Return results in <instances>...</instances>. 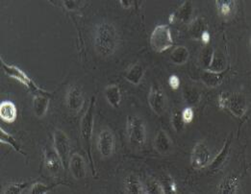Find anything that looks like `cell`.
<instances>
[{"instance_id": "74e56055", "label": "cell", "mask_w": 251, "mask_h": 194, "mask_svg": "<svg viewBox=\"0 0 251 194\" xmlns=\"http://www.w3.org/2000/svg\"><path fill=\"white\" fill-rule=\"evenodd\" d=\"M169 84L173 90H178L180 87V79L177 75H172L169 79Z\"/></svg>"}, {"instance_id": "4316f807", "label": "cell", "mask_w": 251, "mask_h": 194, "mask_svg": "<svg viewBox=\"0 0 251 194\" xmlns=\"http://www.w3.org/2000/svg\"><path fill=\"white\" fill-rule=\"evenodd\" d=\"M189 59V50L185 47H177L171 54V60L176 65H183Z\"/></svg>"}, {"instance_id": "f546056e", "label": "cell", "mask_w": 251, "mask_h": 194, "mask_svg": "<svg viewBox=\"0 0 251 194\" xmlns=\"http://www.w3.org/2000/svg\"><path fill=\"white\" fill-rule=\"evenodd\" d=\"M213 54H214V49L212 47L207 46V47H205L204 48L202 49L201 56H200V63L204 69L208 70V68L211 64L212 58H213Z\"/></svg>"}, {"instance_id": "e0dca14e", "label": "cell", "mask_w": 251, "mask_h": 194, "mask_svg": "<svg viewBox=\"0 0 251 194\" xmlns=\"http://www.w3.org/2000/svg\"><path fill=\"white\" fill-rule=\"evenodd\" d=\"M18 117L16 105L11 101H4L0 104V118L3 121L12 123Z\"/></svg>"}, {"instance_id": "83f0119b", "label": "cell", "mask_w": 251, "mask_h": 194, "mask_svg": "<svg viewBox=\"0 0 251 194\" xmlns=\"http://www.w3.org/2000/svg\"><path fill=\"white\" fill-rule=\"evenodd\" d=\"M145 194H166L164 187L161 182L157 181L156 179L150 178L145 187Z\"/></svg>"}, {"instance_id": "7402d4cb", "label": "cell", "mask_w": 251, "mask_h": 194, "mask_svg": "<svg viewBox=\"0 0 251 194\" xmlns=\"http://www.w3.org/2000/svg\"><path fill=\"white\" fill-rule=\"evenodd\" d=\"M227 66L226 56L220 51H214L211 64L208 68V71L213 73H224Z\"/></svg>"}, {"instance_id": "7a4b0ae2", "label": "cell", "mask_w": 251, "mask_h": 194, "mask_svg": "<svg viewBox=\"0 0 251 194\" xmlns=\"http://www.w3.org/2000/svg\"><path fill=\"white\" fill-rule=\"evenodd\" d=\"M96 102H97L96 97H92L90 105H89V108H88L87 112L85 113L84 117L82 118L81 125H80L81 138H82V140L84 142V146H85L86 150L88 151L89 159L91 161V165H92L93 169H94V164H93V158H92L91 150H92V136H93L94 122H95Z\"/></svg>"}, {"instance_id": "8992f818", "label": "cell", "mask_w": 251, "mask_h": 194, "mask_svg": "<svg viewBox=\"0 0 251 194\" xmlns=\"http://www.w3.org/2000/svg\"><path fill=\"white\" fill-rule=\"evenodd\" d=\"M54 148L63 163V167L68 168L71 160V143L67 134L60 129L54 132Z\"/></svg>"}, {"instance_id": "cb8c5ba5", "label": "cell", "mask_w": 251, "mask_h": 194, "mask_svg": "<svg viewBox=\"0 0 251 194\" xmlns=\"http://www.w3.org/2000/svg\"><path fill=\"white\" fill-rule=\"evenodd\" d=\"M224 73H213V72H210L208 70H206L203 74H202V81L203 83L209 87V88H217L219 87L223 80H224Z\"/></svg>"}, {"instance_id": "7c38bea8", "label": "cell", "mask_w": 251, "mask_h": 194, "mask_svg": "<svg viewBox=\"0 0 251 194\" xmlns=\"http://www.w3.org/2000/svg\"><path fill=\"white\" fill-rule=\"evenodd\" d=\"M84 104V97L83 93L79 87L75 85L72 86L69 89L67 94V105L68 108L75 113H78Z\"/></svg>"}, {"instance_id": "ffe728a7", "label": "cell", "mask_w": 251, "mask_h": 194, "mask_svg": "<svg viewBox=\"0 0 251 194\" xmlns=\"http://www.w3.org/2000/svg\"><path fill=\"white\" fill-rule=\"evenodd\" d=\"M239 189V179L234 175H228L218 187V193L221 194H234Z\"/></svg>"}, {"instance_id": "484cf974", "label": "cell", "mask_w": 251, "mask_h": 194, "mask_svg": "<svg viewBox=\"0 0 251 194\" xmlns=\"http://www.w3.org/2000/svg\"><path fill=\"white\" fill-rule=\"evenodd\" d=\"M218 5V11L221 16L228 18L232 16L235 12L236 2L232 0H218L216 1Z\"/></svg>"}, {"instance_id": "836d02e7", "label": "cell", "mask_w": 251, "mask_h": 194, "mask_svg": "<svg viewBox=\"0 0 251 194\" xmlns=\"http://www.w3.org/2000/svg\"><path fill=\"white\" fill-rule=\"evenodd\" d=\"M50 190V187H49L43 183H36L31 188L30 193L32 194H48Z\"/></svg>"}, {"instance_id": "ab89813d", "label": "cell", "mask_w": 251, "mask_h": 194, "mask_svg": "<svg viewBox=\"0 0 251 194\" xmlns=\"http://www.w3.org/2000/svg\"><path fill=\"white\" fill-rule=\"evenodd\" d=\"M77 3H79V2H76V1H71V0H68V1H65V6H66V8L67 9H69V10H75L76 7H77Z\"/></svg>"}, {"instance_id": "8d00e7d4", "label": "cell", "mask_w": 251, "mask_h": 194, "mask_svg": "<svg viewBox=\"0 0 251 194\" xmlns=\"http://www.w3.org/2000/svg\"><path fill=\"white\" fill-rule=\"evenodd\" d=\"M229 93H222L219 97V107L222 110H225L227 108V103H228V99H229Z\"/></svg>"}, {"instance_id": "60d3db41", "label": "cell", "mask_w": 251, "mask_h": 194, "mask_svg": "<svg viewBox=\"0 0 251 194\" xmlns=\"http://www.w3.org/2000/svg\"><path fill=\"white\" fill-rule=\"evenodd\" d=\"M121 4L123 5V7L124 8H126V9H128V8H130L131 6H132V4H133V1H129V0H121Z\"/></svg>"}, {"instance_id": "9c48e42d", "label": "cell", "mask_w": 251, "mask_h": 194, "mask_svg": "<svg viewBox=\"0 0 251 194\" xmlns=\"http://www.w3.org/2000/svg\"><path fill=\"white\" fill-rule=\"evenodd\" d=\"M149 103L156 115H162L164 113L166 109V96L159 85L153 84L151 86Z\"/></svg>"}, {"instance_id": "d6a6232c", "label": "cell", "mask_w": 251, "mask_h": 194, "mask_svg": "<svg viewBox=\"0 0 251 194\" xmlns=\"http://www.w3.org/2000/svg\"><path fill=\"white\" fill-rule=\"evenodd\" d=\"M26 183H20V184H12L10 185L6 191L4 192L5 194H20L24 192V190L27 188Z\"/></svg>"}, {"instance_id": "603a6c76", "label": "cell", "mask_w": 251, "mask_h": 194, "mask_svg": "<svg viewBox=\"0 0 251 194\" xmlns=\"http://www.w3.org/2000/svg\"><path fill=\"white\" fill-rule=\"evenodd\" d=\"M145 70L140 64L133 65L126 73V79L133 85H139L144 77Z\"/></svg>"}, {"instance_id": "e575fe53", "label": "cell", "mask_w": 251, "mask_h": 194, "mask_svg": "<svg viewBox=\"0 0 251 194\" xmlns=\"http://www.w3.org/2000/svg\"><path fill=\"white\" fill-rule=\"evenodd\" d=\"M163 187L166 194H176V183L170 177L165 178V186L163 185Z\"/></svg>"}, {"instance_id": "52a82bcc", "label": "cell", "mask_w": 251, "mask_h": 194, "mask_svg": "<svg viewBox=\"0 0 251 194\" xmlns=\"http://www.w3.org/2000/svg\"><path fill=\"white\" fill-rule=\"evenodd\" d=\"M211 153L204 143H198L192 152L191 164L195 170L206 168L211 162Z\"/></svg>"}, {"instance_id": "ac0fdd59", "label": "cell", "mask_w": 251, "mask_h": 194, "mask_svg": "<svg viewBox=\"0 0 251 194\" xmlns=\"http://www.w3.org/2000/svg\"><path fill=\"white\" fill-rule=\"evenodd\" d=\"M231 143H232V135H230V136L226 139L225 146H223L221 152L217 155V157H216V158L213 160V162L211 163V166H210L211 170H219V169H221V168L225 165L226 160L228 159L229 153H230Z\"/></svg>"}, {"instance_id": "8fae6325", "label": "cell", "mask_w": 251, "mask_h": 194, "mask_svg": "<svg viewBox=\"0 0 251 194\" xmlns=\"http://www.w3.org/2000/svg\"><path fill=\"white\" fill-rule=\"evenodd\" d=\"M193 12H194V8H193L192 2L189 0L185 1L175 13H173L170 16V23L175 24L176 22H178L183 24H191Z\"/></svg>"}, {"instance_id": "6da1fadb", "label": "cell", "mask_w": 251, "mask_h": 194, "mask_svg": "<svg viewBox=\"0 0 251 194\" xmlns=\"http://www.w3.org/2000/svg\"><path fill=\"white\" fill-rule=\"evenodd\" d=\"M119 45V37L115 26L109 23H101L95 33V48L101 57L113 55Z\"/></svg>"}, {"instance_id": "ba28073f", "label": "cell", "mask_w": 251, "mask_h": 194, "mask_svg": "<svg viewBox=\"0 0 251 194\" xmlns=\"http://www.w3.org/2000/svg\"><path fill=\"white\" fill-rule=\"evenodd\" d=\"M116 147L115 136L109 129H103L98 138V148L102 158H109L113 155Z\"/></svg>"}, {"instance_id": "277c9868", "label": "cell", "mask_w": 251, "mask_h": 194, "mask_svg": "<svg viewBox=\"0 0 251 194\" xmlns=\"http://www.w3.org/2000/svg\"><path fill=\"white\" fill-rule=\"evenodd\" d=\"M151 45L152 49L158 53H162L173 47L174 41L168 25H158L154 28L151 34Z\"/></svg>"}, {"instance_id": "1f68e13d", "label": "cell", "mask_w": 251, "mask_h": 194, "mask_svg": "<svg viewBox=\"0 0 251 194\" xmlns=\"http://www.w3.org/2000/svg\"><path fill=\"white\" fill-rule=\"evenodd\" d=\"M172 124H173V127L174 129L176 130L177 133H180L184 130V125H185V122L182 119V114L178 111L176 110L174 113H173V116H172Z\"/></svg>"}, {"instance_id": "4dcf8cb0", "label": "cell", "mask_w": 251, "mask_h": 194, "mask_svg": "<svg viewBox=\"0 0 251 194\" xmlns=\"http://www.w3.org/2000/svg\"><path fill=\"white\" fill-rule=\"evenodd\" d=\"M184 99L190 105H195L201 99V95L195 89H186L184 91Z\"/></svg>"}, {"instance_id": "3957f363", "label": "cell", "mask_w": 251, "mask_h": 194, "mask_svg": "<svg viewBox=\"0 0 251 194\" xmlns=\"http://www.w3.org/2000/svg\"><path fill=\"white\" fill-rule=\"evenodd\" d=\"M126 131L131 146L141 148L147 140L146 124L144 120L137 116H129L127 118Z\"/></svg>"}, {"instance_id": "f35d334b", "label": "cell", "mask_w": 251, "mask_h": 194, "mask_svg": "<svg viewBox=\"0 0 251 194\" xmlns=\"http://www.w3.org/2000/svg\"><path fill=\"white\" fill-rule=\"evenodd\" d=\"M201 41L205 44V45H208L210 43V40H211V36H210V33L208 32V30H206L205 32H203V34L201 35Z\"/></svg>"}, {"instance_id": "d4e9b609", "label": "cell", "mask_w": 251, "mask_h": 194, "mask_svg": "<svg viewBox=\"0 0 251 194\" xmlns=\"http://www.w3.org/2000/svg\"><path fill=\"white\" fill-rule=\"evenodd\" d=\"M206 29V24L203 18H197L190 24V28H189V33L193 39L200 40L201 38V35L203 32H205Z\"/></svg>"}, {"instance_id": "d590c367", "label": "cell", "mask_w": 251, "mask_h": 194, "mask_svg": "<svg viewBox=\"0 0 251 194\" xmlns=\"http://www.w3.org/2000/svg\"><path fill=\"white\" fill-rule=\"evenodd\" d=\"M181 114L182 119L185 123H190L194 120V111L192 108H186Z\"/></svg>"}, {"instance_id": "5bb4252c", "label": "cell", "mask_w": 251, "mask_h": 194, "mask_svg": "<svg viewBox=\"0 0 251 194\" xmlns=\"http://www.w3.org/2000/svg\"><path fill=\"white\" fill-rule=\"evenodd\" d=\"M71 172L77 180H81L86 176V165L83 157L78 153L74 154L71 157L69 164Z\"/></svg>"}, {"instance_id": "4fadbf2b", "label": "cell", "mask_w": 251, "mask_h": 194, "mask_svg": "<svg viewBox=\"0 0 251 194\" xmlns=\"http://www.w3.org/2000/svg\"><path fill=\"white\" fill-rule=\"evenodd\" d=\"M45 164H46L47 170H49L50 173H53V174L58 173L62 169L63 163H62L58 153L56 152L55 148L48 147L46 149Z\"/></svg>"}, {"instance_id": "5b68a950", "label": "cell", "mask_w": 251, "mask_h": 194, "mask_svg": "<svg viewBox=\"0 0 251 194\" xmlns=\"http://www.w3.org/2000/svg\"><path fill=\"white\" fill-rule=\"evenodd\" d=\"M1 65L2 68L4 70V72L6 74L12 78H15L16 80H18L19 82H21L22 84L25 85L26 87L34 94V95H38V94H47V92L41 90L36 84L35 82H33V80L31 78H29L27 76L25 72H23L21 69H19L16 66H12V65H8L7 63H5L2 59H1Z\"/></svg>"}, {"instance_id": "2e32d148", "label": "cell", "mask_w": 251, "mask_h": 194, "mask_svg": "<svg viewBox=\"0 0 251 194\" xmlns=\"http://www.w3.org/2000/svg\"><path fill=\"white\" fill-rule=\"evenodd\" d=\"M154 146H155V149L160 154H167L170 151H172L173 143L170 137L168 136V134L165 131L160 130L156 135V138L154 141Z\"/></svg>"}, {"instance_id": "30bf717a", "label": "cell", "mask_w": 251, "mask_h": 194, "mask_svg": "<svg viewBox=\"0 0 251 194\" xmlns=\"http://www.w3.org/2000/svg\"><path fill=\"white\" fill-rule=\"evenodd\" d=\"M226 109H228L231 114L237 118L244 117L248 110L247 98L242 94H230Z\"/></svg>"}, {"instance_id": "44dd1931", "label": "cell", "mask_w": 251, "mask_h": 194, "mask_svg": "<svg viewBox=\"0 0 251 194\" xmlns=\"http://www.w3.org/2000/svg\"><path fill=\"white\" fill-rule=\"evenodd\" d=\"M104 95H105V97H106L108 103L112 107H114L116 109L120 108L121 103H122V94H121L120 87L118 85L108 86L105 89Z\"/></svg>"}, {"instance_id": "d6986e66", "label": "cell", "mask_w": 251, "mask_h": 194, "mask_svg": "<svg viewBox=\"0 0 251 194\" xmlns=\"http://www.w3.org/2000/svg\"><path fill=\"white\" fill-rule=\"evenodd\" d=\"M126 193L129 194H145V187L141 182L140 178L135 174H130L125 181Z\"/></svg>"}, {"instance_id": "9a60e30c", "label": "cell", "mask_w": 251, "mask_h": 194, "mask_svg": "<svg viewBox=\"0 0 251 194\" xmlns=\"http://www.w3.org/2000/svg\"><path fill=\"white\" fill-rule=\"evenodd\" d=\"M50 105V98L49 94H38L35 95L33 99V109L35 112V115L38 118H43L46 116L47 111L49 109Z\"/></svg>"}, {"instance_id": "f1b7e54d", "label": "cell", "mask_w": 251, "mask_h": 194, "mask_svg": "<svg viewBox=\"0 0 251 194\" xmlns=\"http://www.w3.org/2000/svg\"><path fill=\"white\" fill-rule=\"evenodd\" d=\"M0 142H1L2 144H6V145H8V146H12L18 153H21V154H23V155H25V154L22 151L21 146H20L19 143L16 141V139H15L12 135H10V134H8L6 131H4L2 128H0Z\"/></svg>"}]
</instances>
